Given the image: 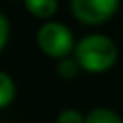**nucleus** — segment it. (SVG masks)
<instances>
[{"label":"nucleus","mask_w":123,"mask_h":123,"mask_svg":"<svg viewBox=\"0 0 123 123\" xmlns=\"http://www.w3.org/2000/svg\"><path fill=\"white\" fill-rule=\"evenodd\" d=\"M83 123H123L119 114L109 107H94L83 114Z\"/></svg>","instance_id":"423d86ee"},{"label":"nucleus","mask_w":123,"mask_h":123,"mask_svg":"<svg viewBox=\"0 0 123 123\" xmlns=\"http://www.w3.org/2000/svg\"><path fill=\"white\" fill-rule=\"evenodd\" d=\"M56 123H83V114L76 109H63L58 114Z\"/></svg>","instance_id":"6e6552de"},{"label":"nucleus","mask_w":123,"mask_h":123,"mask_svg":"<svg viewBox=\"0 0 123 123\" xmlns=\"http://www.w3.org/2000/svg\"><path fill=\"white\" fill-rule=\"evenodd\" d=\"M16 98V83L6 71H0V111L15 101Z\"/></svg>","instance_id":"39448f33"},{"label":"nucleus","mask_w":123,"mask_h":123,"mask_svg":"<svg viewBox=\"0 0 123 123\" xmlns=\"http://www.w3.org/2000/svg\"><path fill=\"white\" fill-rule=\"evenodd\" d=\"M78 65H76V62H74L73 56H65V58H62V60H58V65H56V74L62 78V80H65V81H71L76 78L78 74Z\"/></svg>","instance_id":"0eeeda50"},{"label":"nucleus","mask_w":123,"mask_h":123,"mask_svg":"<svg viewBox=\"0 0 123 123\" xmlns=\"http://www.w3.org/2000/svg\"><path fill=\"white\" fill-rule=\"evenodd\" d=\"M73 58L78 69L91 74L111 71L118 62V45L111 36L103 33L85 35L74 43Z\"/></svg>","instance_id":"f257e3e1"},{"label":"nucleus","mask_w":123,"mask_h":123,"mask_svg":"<svg viewBox=\"0 0 123 123\" xmlns=\"http://www.w3.org/2000/svg\"><path fill=\"white\" fill-rule=\"evenodd\" d=\"M9 36H11V24H9V18L0 13V53L6 49L9 42Z\"/></svg>","instance_id":"1a4fd4ad"},{"label":"nucleus","mask_w":123,"mask_h":123,"mask_svg":"<svg viewBox=\"0 0 123 123\" xmlns=\"http://www.w3.org/2000/svg\"><path fill=\"white\" fill-rule=\"evenodd\" d=\"M24 6L29 15L40 20L53 18L58 11V0H24Z\"/></svg>","instance_id":"20e7f679"},{"label":"nucleus","mask_w":123,"mask_h":123,"mask_svg":"<svg viewBox=\"0 0 123 123\" xmlns=\"http://www.w3.org/2000/svg\"><path fill=\"white\" fill-rule=\"evenodd\" d=\"M71 13L83 25H103L119 9V0H71Z\"/></svg>","instance_id":"7ed1b4c3"},{"label":"nucleus","mask_w":123,"mask_h":123,"mask_svg":"<svg viewBox=\"0 0 123 123\" xmlns=\"http://www.w3.org/2000/svg\"><path fill=\"white\" fill-rule=\"evenodd\" d=\"M74 35L69 25L56 20H47L40 25L36 33V45L45 56L62 60L65 56H71L74 49Z\"/></svg>","instance_id":"f03ea898"}]
</instances>
